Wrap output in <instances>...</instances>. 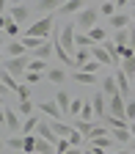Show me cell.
<instances>
[{
    "label": "cell",
    "instance_id": "484cf974",
    "mask_svg": "<svg viewBox=\"0 0 135 154\" xmlns=\"http://www.w3.org/2000/svg\"><path fill=\"white\" fill-rule=\"evenodd\" d=\"M127 77H130V80L135 83V58H127V61H121V66H119Z\"/></svg>",
    "mask_w": 135,
    "mask_h": 154
},
{
    "label": "cell",
    "instance_id": "b9f144b4",
    "mask_svg": "<svg viewBox=\"0 0 135 154\" xmlns=\"http://www.w3.org/2000/svg\"><path fill=\"white\" fill-rule=\"evenodd\" d=\"M69 143H72V149H80V143H83V135H80V132L74 129V135L69 138Z\"/></svg>",
    "mask_w": 135,
    "mask_h": 154
},
{
    "label": "cell",
    "instance_id": "d6986e66",
    "mask_svg": "<svg viewBox=\"0 0 135 154\" xmlns=\"http://www.w3.org/2000/svg\"><path fill=\"white\" fill-rule=\"evenodd\" d=\"M47 80H50L52 85H64V83H66V72L52 66V69H47Z\"/></svg>",
    "mask_w": 135,
    "mask_h": 154
},
{
    "label": "cell",
    "instance_id": "6da1fadb",
    "mask_svg": "<svg viewBox=\"0 0 135 154\" xmlns=\"http://www.w3.org/2000/svg\"><path fill=\"white\" fill-rule=\"evenodd\" d=\"M74 28H77V33H91L94 28H99V8L86 6L80 14H77V19H74Z\"/></svg>",
    "mask_w": 135,
    "mask_h": 154
},
{
    "label": "cell",
    "instance_id": "4316f807",
    "mask_svg": "<svg viewBox=\"0 0 135 154\" xmlns=\"http://www.w3.org/2000/svg\"><path fill=\"white\" fill-rule=\"evenodd\" d=\"M88 36H91V42H94V44H96V42H102V44H105V42H110V38H108V30H105L102 25H99V28H94Z\"/></svg>",
    "mask_w": 135,
    "mask_h": 154
},
{
    "label": "cell",
    "instance_id": "9c48e42d",
    "mask_svg": "<svg viewBox=\"0 0 135 154\" xmlns=\"http://www.w3.org/2000/svg\"><path fill=\"white\" fill-rule=\"evenodd\" d=\"M39 110H42L44 116H50L52 121H61V119H64V110L58 107V102H42V105H39Z\"/></svg>",
    "mask_w": 135,
    "mask_h": 154
},
{
    "label": "cell",
    "instance_id": "74e56055",
    "mask_svg": "<svg viewBox=\"0 0 135 154\" xmlns=\"http://www.w3.org/2000/svg\"><path fill=\"white\" fill-rule=\"evenodd\" d=\"M17 96H19V102H28V99H30V85H19Z\"/></svg>",
    "mask_w": 135,
    "mask_h": 154
},
{
    "label": "cell",
    "instance_id": "d590c367",
    "mask_svg": "<svg viewBox=\"0 0 135 154\" xmlns=\"http://www.w3.org/2000/svg\"><path fill=\"white\" fill-rule=\"evenodd\" d=\"M69 149H72V143H69L66 138H61V140H58V143H55V151H58V154H66Z\"/></svg>",
    "mask_w": 135,
    "mask_h": 154
},
{
    "label": "cell",
    "instance_id": "cb8c5ba5",
    "mask_svg": "<svg viewBox=\"0 0 135 154\" xmlns=\"http://www.w3.org/2000/svg\"><path fill=\"white\" fill-rule=\"evenodd\" d=\"M86 6L80 3V0H69V3H61V14H80Z\"/></svg>",
    "mask_w": 135,
    "mask_h": 154
},
{
    "label": "cell",
    "instance_id": "d6a6232c",
    "mask_svg": "<svg viewBox=\"0 0 135 154\" xmlns=\"http://www.w3.org/2000/svg\"><path fill=\"white\" fill-rule=\"evenodd\" d=\"M6 146H8V149H14V151H22V154H25V138H8V140H6Z\"/></svg>",
    "mask_w": 135,
    "mask_h": 154
},
{
    "label": "cell",
    "instance_id": "4dcf8cb0",
    "mask_svg": "<svg viewBox=\"0 0 135 154\" xmlns=\"http://www.w3.org/2000/svg\"><path fill=\"white\" fill-rule=\"evenodd\" d=\"M94 119H96L94 105H91V102H86V105H83V113H80V121H94Z\"/></svg>",
    "mask_w": 135,
    "mask_h": 154
},
{
    "label": "cell",
    "instance_id": "83f0119b",
    "mask_svg": "<svg viewBox=\"0 0 135 154\" xmlns=\"http://www.w3.org/2000/svg\"><path fill=\"white\" fill-rule=\"evenodd\" d=\"M6 91H19V85H17V77H11L8 72H3V94Z\"/></svg>",
    "mask_w": 135,
    "mask_h": 154
},
{
    "label": "cell",
    "instance_id": "836d02e7",
    "mask_svg": "<svg viewBox=\"0 0 135 154\" xmlns=\"http://www.w3.org/2000/svg\"><path fill=\"white\" fill-rule=\"evenodd\" d=\"M99 14H105V17H116V14H119V3H102V6H99Z\"/></svg>",
    "mask_w": 135,
    "mask_h": 154
},
{
    "label": "cell",
    "instance_id": "2e32d148",
    "mask_svg": "<svg viewBox=\"0 0 135 154\" xmlns=\"http://www.w3.org/2000/svg\"><path fill=\"white\" fill-rule=\"evenodd\" d=\"M91 58H94V61H96V63H102V66H108V63H113V58L108 55V50H105L102 44H96V47L91 50Z\"/></svg>",
    "mask_w": 135,
    "mask_h": 154
},
{
    "label": "cell",
    "instance_id": "52a82bcc",
    "mask_svg": "<svg viewBox=\"0 0 135 154\" xmlns=\"http://www.w3.org/2000/svg\"><path fill=\"white\" fill-rule=\"evenodd\" d=\"M3 124H6V129H11V132H22V124H25V121H19V113H17V110L3 107Z\"/></svg>",
    "mask_w": 135,
    "mask_h": 154
},
{
    "label": "cell",
    "instance_id": "f6af8a7d",
    "mask_svg": "<svg viewBox=\"0 0 135 154\" xmlns=\"http://www.w3.org/2000/svg\"><path fill=\"white\" fill-rule=\"evenodd\" d=\"M130 132H132V140H135V121L130 124Z\"/></svg>",
    "mask_w": 135,
    "mask_h": 154
},
{
    "label": "cell",
    "instance_id": "44dd1931",
    "mask_svg": "<svg viewBox=\"0 0 135 154\" xmlns=\"http://www.w3.org/2000/svg\"><path fill=\"white\" fill-rule=\"evenodd\" d=\"M91 143H94L91 149H99V151H108V149H113V143H116V140H113V135H105V138H96V140H91ZM108 154H110V151H108Z\"/></svg>",
    "mask_w": 135,
    "mask_h": 154
},
{
    "label": "cell",
    "instance_id": "60d3db41",
    "mask_svg": "<svg viewBox=\"0 0 135 154\" xmlns=\"http://www.w3.org/2000/svg\"><path fill=\"white\" fill-rule=\"evenodd\" d=\"M127 121H130V124L135 121V102H132V99H127Z\"/></svg>",
    "mask_w": 135,
    "mask_h": 154
},
{
    "label": "cell",
    "instance_id": "3957f363",
    "mask_svg": "<svg viewBox=\"0 0 135 154\" xmlns=\"http://www.w3.org/2000/svg\"><path fill=\"white\" fill-rule=\"evenodd\" d=\"M30 63H33V55H22V58H8L3 63V72H8L11 77H25L30 72Z\"/></svg>",
    "mask_w": 135,
    "mask_h": 154
},
{
    "label": "cell",
    "instance_id": "ab89813d",
    "mask_svg": "<svg viewBox=\"0 0 135 154\" xmlns=\"http://www.w3.org/2000/svg\"><path fill=\"white\" fill-rule=\"evenodd\" d=\"M47 69V61H36V58H33V63H30V72H39V74H42Z\"/></svg>",
    "mask_w": 135,
    "mask_h": 154
},
{
    "label": "cell",
    "instance_id": "7402d4cb",
    "mask_svg": "<svg viewBox=\"0 0 135 154\" xmlns=\"http://www.w3.org/2000/svg\"><path fill=\"white\" fill-rule=\"evenodd\" d=\"M39 124H42V119H39V116H30V119H25V124H22V138H25V135H33V132L39 129Z\"/></svg>",
    "mask_w": 135,
    "mask_h": 154
},
{
    "label": "cell",
    "instance_id": "e0dca14e",
    "mask_svg": "<svg viewBox=\"0 0 135 154\" xmlns=\"http://www.w3.org/2000/svg\"><path fill=\"white\" fill-rule=\"evenodd\" d=\"M52 124V129H55V135H58V138H72V135H74V127H69V124H64V121H50Z\"/></svg>",
    "mask_w": 135,
    "mask_h": 154
},
{
    "label": "cell",
    "instance_id": "7dc6e473",
    "mask_svg": "<svg viewBox=\"0 0 135 154\" xmlns=\"http://www.w3.org/2000/svg\"><path fill=\"white\" fill-rule=\"evenodd\" d=\"M66 154H80V149H69V151H66Z\"/></svg>",
    "mask_w": 135,
    "mask_h": 154
},
{
    "label": "cell",
    "instance_id": "30bf717a",
    "mask_svg": "<svg viewBox=\"0 0 135 154\" xmlns=\"http://www.w3.org/2000/svg\"><path fill=\"white\" fill-rule=\"evenodd\" d=\"M6 55L8 58H22V55H30V52L25 50V44L19 42V38H11V42L6 44Z\"/></svg>",
    "mask_w": 135,
    "mask_h": 154
},
{
    "label": "cell",
    "instance_id": "5bb4252c",
    "mask_svg": "<svg viewBox=\"0 0 135 154\" xmlns=\"http://www.w3.org/2000/svg\"><path fill=\"white\" fill-rule=\"evenodd\" d=\"M102 96H105V99H113V96H119L116 77H105V80H102Z\"/></svg>",
    "mask_w": 135,
    "mask_h": 154
},
{
    "label": "cell",
    "instance_id": "7c38bea8",
    "mask_svg": "<svg viewBox=\"0 0 135 154\" xmlns=\"http://www.w3.org/2000/svg\"><path fill=\"white\" fill-rule=\"evenodd\" d=\"M130 83H132V80H130V77H127V74H124L121 69L116 72V85H119V94L124 96V99H130V88H132Z\"/></svg>",
    "mask_w": 135,
    "mask_h": 154
},
{
    "label": "cell",
    "instance_id": "ffe728a7",
    "mask_svg": "<svg viewBox=\"0 0 135 154\" xmlns=\"http://www.w3.org/2000/svg\"><path fill=\"white\" fill-rule=\"evenodd\" d=\"M55 102H58V107L64 110V116H69V107H72V102H74V99H72L66 91H58V94H55Z\"/></svg>",
    "mask_w": 135,
    "mask_h": 154
},
{
    "label": "cell",
    "instance_id": "ac0fdd59",
    "mask_svg": "<svg viewBox=\"0 0 135 154\" xmlns=\"http://www.w3.org/2000/svg\"><path fill=\"white\" fill-rule=\"evenodd\" d=\"M55 52V42H44L42 47H39L36 52H33V58H36V61H47V58Z\"/></svg>",
    "mask_w": 135,
    "mask_h": 154
},
{
    "label": "cell",
    "instance_id": "9a60e30c",
    "mask_svg": "<svg viewBox=\"0 0 135 154\" xmlns=\"http://www.w3.org/2000/svg\"><path fill=\"white\" fill-rule=\"evenodd\" d=\"M0 22H3V30H6V33H8L11 38H14L17 33H19V25L14 22V19H11V14H8L6 8H3V17H0Z\"/></svg>",
    "mask_w": 135,
    "mask_h": 154
},
{
    "label": "cell",
    "instance_id": "d4e9b609",
    "mask_svg": "<svg viewBox=\"0 0 135 154\" xmlns=\"http://www.w3.org/2000/svg\"><path fill=\"white\" fill-rule=\"evenodd\" d=\"M110 42H113L116 47H130V30H116Z\"/></svg>",
    "mask_w": 135,
    "mask_h": 154
},
{
    "label": "cell",
    "instance_id": "8d00e7d4",
    "mask_svg": "<svg viewBox=\"0 0 135 154\" xmlns=\"http://www.w3.org/2000/svg\"><path fill=\"white\" fill-rule=\"evenodd\" d=\"M99 66H102V63H96V61H88V63H86L80 72H86V74H96V72H99Z\"/></svg>",
    "mask_w": 135,
    "mask_h": 154
},
{
    "label": "cell",
    "instance_id": "7bdbcfd3",
    "mask_svg": "<svg viewBox=\"0 0 135 154\" xmlns=\"http://www.w3.org/2000/svg\"><path fill=\"white\" fill-rule=\"evenodd\" d=\"M130 47L135 50V28H130Z\"/></svg>",
    "mask_w": 135,
    "mask_h": 154
},
{
    "label": "cell",
    "instance_id": "ee69618b",
    "mask_svg": "<svg viewBox=\"0 0 135 154\" xmlns=\"http://www.w3.org/2000/svg\"><path fill=\"white\" fill-rule=\"evenodd\" d=\"M86 154H108V151H99V149H88Z\"/></svg>",
    "mask_w": 135,
    "mask_h": 154
},
{
    "label": "cell",
    "instance_id": "f1b7e54d",
    "mask_svg": "<svg viewBox=\"0 0 135 154\" xmlns=\"http://www.w3.org/2000/svg\"><path fill=\"white\" fill-rule=\"evenodd\" d=\"M17 113L22 116V119H30V116H33V102H30V99H28V102H19V105H17Z\"/></svg>",
    "mask_w": 135,
    "mask_h": 154
},
{
    "label": "cell",
    "instance_id": "1f68e13d",
    "mask_svg": "<svg viewBox=\"0 0 135 154\" xmlns=\"http://www.w3.org/2000/svg\"><path fill=\"white\" fill-rule=\"evenodd\" d=\"M94 127H96L94 121H80V119H77V127H74V129H80V135H86V138H88V135L94 132Z\"/></svg>",
    "mask_w": 135,
    "mask_h": 154
},
{
    "label": "cell",
    "instance_id": "f35d334b",
    "mask_svg": "<svg viewBox=\"0 0 135 154\" xmlns=\"http://www.w3.org/2000/svg\"><path fill=\"white\" fill-rule=\"evenodd\" d=\"M39 80H42V74H39V72H28V74H25V83H28V85H36Z\"/></svg>",
    "mask_w": 135,
    "mask_h": 154
},
{
    "label": "cell",
    "instance_id": "8fae6325",
    "mask_svg": "<svg viewBox=\"0 0 135 154\" xmlns=\"http://www.w3.org/2000/svg\"><path fill=\"white\" fill-rule=\"evenodd\" d=\"M91 105H94V113H96V119H105V116H108V99L102 96V91H96V94H94Z\"/></svg>",
    "mask_w": 135,
    "mask_h": 154
},
{
    "label": "cell",
    "instance_id": "f546056e",
    "mask_svg": "<svg viewBox=\"0 0 135 154\" xmlns=\"http://www.w3.org/2000/svg\"><path fill=\"white\" fill-rule=\"evenodd\" d=\"M74 80L83 83V85H94L96 83V74H86V72H74Z\"/></svg>",
    "mask_w": 135,
    "mask_h": 154
},
{
    "label": "cell",
    "instance_id": "8992f818",
    "mask_svg": "<svg viewBox=\"0 0 135 154\" xmlns=\"http://www.w3.org/2000/svg\"><path fill=\"white\" fill-rule=\"evenodd\" d=\"M108 116H113V119H124L127 121V99L119 94L113 96V99H108Z\"/></svg>",
    "mask_w": 135,
    "mask_h": 154
},
{
    "label": "cell",
    "instance_id": "e575fe53",
    "mask_svg": "<svg viewBox=\"0 0 135 154\" xmlns=\"http://www.w3.org/2000/svg\"><path fill=\"white\" fill-rule=\"evenodd\" d=\"M36 143H39V138L25 135V154H36Z\"/></svg>",
    "mask_w": 135,
    "mask_h": 154
},
{
    "label": "cell",
    "instance_id": "c3c4849f",
    "mask_svg": "<svg viewBox=\"0 0 135 154\" xmlns=\"http://www.w3.org/2000/svg\"><path fill=\"white\" fill-rule=\"evenodd\" d=\"M132 28H135V14H132Z\"/></svg>",
    "mask_w": 135,
    "mask_h": 154
},
{
    "label": "cell",
    "instance_id": "ba28073f",
    "mask_svg": "<svg viewBox=\"0 0 135 154\" xmlns=\"http://www.w3.org/2000/svg\"><path fill=\"white\" fill-rule=\"evenodd\" d=\"M36 135H39V138H42V140H47V143H58V140H61V138H58V135H55V129H52V124L50 121H42V124H39V129H36Z\"/></svg>",
    "mask_w": 135,
    "mask_h": 154
},
{
    "label": "cell",
    "instance_id": "5b68a950",
    "mask_svg": "<svg viewBox=\"0 0 135 154\" xmlns=\"http://www.w3.org/2000/svg\"><path fill=\"white\" fill-rule=\"evenodd\" d=\"M74 36H77V28L74 25H66L64 30H61V36H58V44H61L72 58H74V52H77V44H74Z\"/></svg>",
    "mask_w": 135,
    "mask_h": 154
},
{
    "label": "cell",
    "instance_id": "bcb514c9",
    "mask_svg": "<svg viewBox=\"0 0 135 154\" xmlns=\"http://www.w3.org/2000/svg\"><path fill=\"white\" fill-rule=\"evenodd\" d=\"M110 154H130V149H121V151H110Z\"/></svg>",
    "mask_w": 135,
    "mask_h": 154
},
{
    "label": "cell",
    "instance_id": "277c9868",
    "mask_svg": "<svg viewBox=\"0 0 135 154\" xmlns=\"http://www.w3.org/2000/svg\"><path fill=\"white\" fill-rule=\"evenodd\" d=\"M33 8H36V6H28V3H14V6H6V11L11 14V19H14L17 25H25V22H30ZM30 25H33V22H30Z\"/></svg>",
    "mask_w": 135,
    "mask_h": 154
},
{
    "label": "cell",
    "instance_id": "603a6c76",
    "mask_svg": "<svg viewBox=\"0 0 135 154\" xmlns=\"http://www.w3.org/2000/svg\"><path fill=\"white\" fill-rule=\"evenodd\" d=\"M36 6V11H61V3H58V0H39V3H33Z\"/></svg>",
    "mask_w": 135,
    "mask_h": 154
},
{
    "label": "cell",
    "instance_id": "4fadbf2b",
    "mask_svg": "<svg viewBox=\"0 0 135 154\" xmlns=\"http://www.w3.org/2000/svg\"><path fill=\"white\" fill-rule=\"evenodd\" d=\"M130 22H132V17H127L124 11H119L116 17H110V28H116V30H130Z\"/></svg>",
    "mask_w": 135,
    "mask_h": 154
},
{
    "label": "cell",
    "instance_id": "7a4b0ae2",
    "mask_svg": "<svg viewBox=\"0 0 135 154\" xmlns=\"http://www.w3.org/2000/svg\"><path fill=\"white\" fill-rule=\"evenodd\" d=\"M52 14H47V17H42V19H36L33 25H28V30H25V38H47L50 42V33H52Z\"/></svg>",
    "mask_w": 135,
    "mask_h": 154
}]
</instances>
